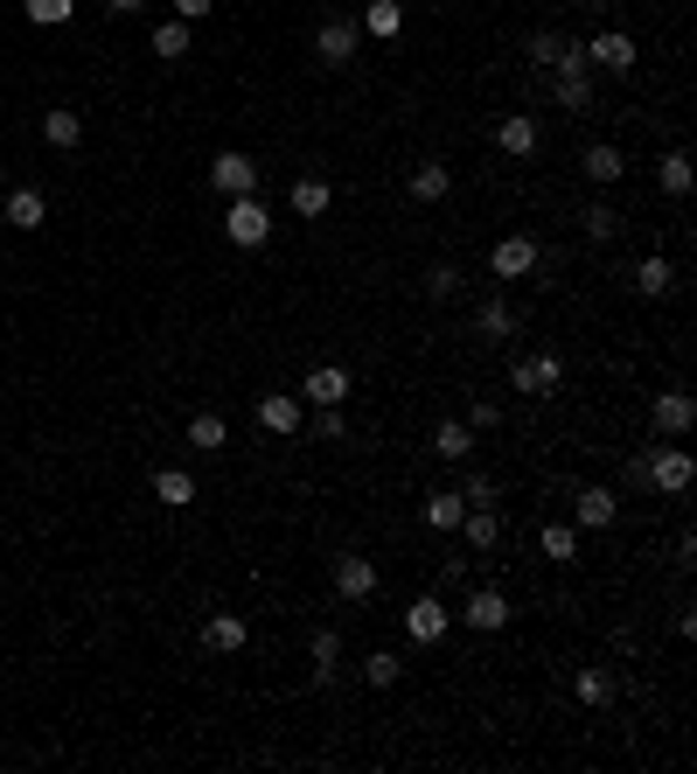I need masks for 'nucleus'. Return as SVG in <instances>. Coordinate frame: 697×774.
Wrapping results in <instances>:
<instances>
[{
    "mask_svg": "<svg viewBox=\"0 0 697 774\" xmlns=\"http://www.w3.org/2000/svg\"><path fill=\"white\" fill-rule=\"evenodd\" d=\"M43 140H49V147H63V154H70V147L84 140V119H78V112H70V105H49V112H43Z\"/></svg>",
    "mask_w": 697,
    "mask_h": 774,
    "instance_id": "5701e85b",
    "label": "nucleus"
},
{
    "mask_svg": "<svg viewBox=\"0 0 697 774\" xmlns=\"http://www.w3.org/2000/svg\"><path fill=\"white\" fill-rule=\"evenodd\" d=\"M586 238L593 244H614L620 238V210H614V203H593V210H586Z\"/></svg>",
    "mask_w": 697,
    "mask_h": 774,
    "instance_id": "58836bf2",
    "label": "nucleus"
},
{
    "mask_svg": "<svg viewBox=\"0 0 697 774\" xmlns=\"http://www.w3.org/2000/svg\"><path fill=\"white\" fill-rule=\"evenodd\" d=\"M356 43H363V28H356V22H322L314 56H322V70H349L356 63Z\"/></svg>",
    "mask_w": 697,
    "mask_h": 774,
    "instance_id": "6e6552de",
    "label": "nucleus"
},
{
    "mask_svg": "<svg viewBox=\"0 0 697 774\" xmlns=\"http://www.w3.org/2000/svg\"><path fill=\"white\" fill-rule=\"evenodd\" d=\"M572 691H579V705H614V670H579Z\"/></svg>",
    "mask_w": 697,
    "mask_h": 774,
    "instance_id": "f704fd0d",
    "label": "nucleus"
},
{
    "mask_svg": "<svg viewBox=\"0 0 697 774\" xmlns=\"http://www.w3.org/2000/svg\"><path fill=\"white\" fill-rule=\"evenodd\" d=\"M0 231H8V217H0Z\"/></svg>",
    "mask_w": 697,
    "mask_h": 774,
    "instance_id": "49530a36",
    "label": "nucleus"
},
{
    "mask_svg": "<svg viewBox=\"0 0 697 774\" xmlns=\"http://www.w3.org/2000/svg\"><path fill=\"white\" fill-rule=\"evenodd\" d=\"M461 531H467V544H475V552H488V544L502 538V517H496V502H481V509H461Z\"/></svg>",
    "mask_w": 697,
    "mask_h": 774,
    "instance_id": "cd10ccee",
    "label": "nucleus"
},
{
    "mask_svg": "<svg viewBox=\"0 0 697 774\" xmlns=\"http://www.w3.org/2000/svg\"><path fill=\"white\" fill-rule=\"evenodd\" d=\"M586 175H593V188H614L620 175H628V161H620V147H586Z\"/></svg>",
    "mask_w": 697,
    "mask_h": 774,
    "instance_id": "c756f323",
    "label": "nucleus"
},
{
    "mask_svg": "<svg viewBox=\"0 0 697 774\" xmlns=\"http://www.w3.org/2000/svg\"><path fill=\"white\" fill-rule=\"evenodd\" d=\"M154 496L167 509H188L196 502V475H188V467H154Z\"/></svg>",
    "mask_w": 697,
    "mask_h": 774,
    "instance_id": "393cba45",
    "label": "nucleus"
},
{
    "mask_svg": "<svg viewBox=\"0 0 697 774\" xmlns=\"http://www.w3.org/2000/svg\"><path fill=\"white\" fill-rule=\"evenodd\" d=\"M558 377H565V356L537 349V356H516V363H510V391H523V398H551Z\"/></svg>",
    "mask_w": 697,
    "mask_h": 774,
    "instance_id": "f03ea898",
    "label": "nucleus"
},
{
    "mask_svg": "<svg viewBox=\"0 0 697 774\" xmlns=\"http://www.w3.org/2000/svg\"><path fill=\"white\" fill-rule=\"evenodd\" d=\"M446 628H454V608H446L440 593H419V600L405 608V635H411V642H440Z\"/></svg>",
    "mask_w": 697,
    "mask_h": 774,
    "instance_id": "0eeeda50",
    "label": "nucleus"
},
{
    "mask_svg": "<svg viewBox=\"0 0 697 774\" xmlns=\"http://www.w3.org/2000/svg\"><path fill=\"white\" fill-rule=\"evenodd\" d=\"M426 293H432V300H454V293H461V266H432V273H426Z\"/></svg>",
    "mask_w": 697,
    "mask_h": 774,
    "instance_id": "ea45409f",
    "label": "nucleus"
},
{
    "mask_svg": "<svg viewBox=\"0 0 697 774\" xmlns=\"http://www.w3.org/2000/svg\"><path fill=\"white\" fill-rule=\"evenodd\" d=\"M461 628H475V635H496V628H510V600H502L496 587H475V593H467L461 600Z\"/></svg>",
    "mask_w": 697,
    "mask_h": 774,
    "instance_id": "423d86ee",
    "label": "nucleus"
},
{
    "mask_svg": "<svg viewBox=\"0 0 697 774\" xmlns=\"http://www.w3.org/2000/svg\"><path fill=\"white\" fill-rule=\"evenodd\" d=\"M398 677H405V663H398L391 649H370V656H363V684H370V691H391Z\"/></svg>",
    "mask_w": 697,
    "mask_h": 774,
    "instance_id": "473e14b6",
    "label": "nucleus"
},
{
    "mask_svg": "<svg viewBox=\"0 0 697 774\" xmlns=\"http://www.w3.org/2000/svg\"><path fill=\"white\" fill-rule=\"evenodd\" d=\"M258 432H279V440L300 432V398L293 391H266V398H258Z\"/></svg>",
    "mask_w": 697,
    "mask_h": 774,
    "instance_id": "4468645a",
    "label": "nucleus"
},
{
    "mask_svg": "<svg viewBox=\"0 0 697 774\" xmlns=\"http://www.w3.org/2000/svg\"><path fill=\"white\" fill-rule=\"evenodd\" d=\"M586 63H600V70H635V43L620 28H607V35H593V43H586Z\"/></svg>",
    "mask_w": 697,
    "mask_h": 774,
    "instance_id": "6ab92c4d",
    "label": "nucleus"
},
{
    "mask_svg": "<svg viewBox=\"0 0 697 774\" xmlns=\"http://www.w3.org/2000/svg\"><path fill=\"white\" fill-rule=\"evenodd\" d=\"M335 593H342V600H370L376 593V558L342 552V558H335Z\"/></svg>",
    "mask_w": 697,
    "mask_h": 774,
    "instance_id": "9b49d317",
    "label": "nucleus"
},
{
    "mask_svg": "<svg viewBox=\"0 0 697 774\" xmlns=\"http://www.w3.org/2000/svg\"><path fill=\"white\" fill-rule=\"evenodd\" d=\"M461 502H467V509L496 502V482H488V475H467V482H461Z\"/></svg>",
    "mask_w": 697,
    "mask_h": 774,
    "instance_id": "79ce46f5",
    "label": "nucleus"
},
{
    "mask_svg": "<svg viewBox=\"0 0 697 774\" xmlns=\"http://www.w3.org/2000/svg\"><path fill=\"white\" fill-rule=\"evenodd\" d=\"M551 99L565 105V112H586L593 105V63H579V70H551Z\"/></svg>",
    "mask_w": 697,
    "mask_h": 774,
    "instance_id": "f3484780",
    "label": "nucleus"
},
{
    "mask_svg": "<svg viewBox=\"0 0 697 774\" xmlns=\"http://www.w3.org/2000/svg\"><path fill=\"white\" fill-rule=\"evenodd\" d=\"M496 147H502V154H510V161L537 154V119H531V112H510V119L496 126Z\"/></svg>",
    "mask_w": 697,
    "mask_h": 774,
    "instance_id": "dca6fc26",
    "label": "nucleus"
},
{
    "mask_svg": "<svg viewBox=\"0 0 697 774\" xmlns=\"http://www.w3.org/2000/svg\"><path fill=\"white\" fill-rule=\"evenodd\" d=\"M105 8H112V14H140L147 0H105Z\"/></svg>",
    "mask_w": 697,
    "mask_h": 774,
    "instance_id": "a18cd8bd",
    "label": "nucleus"
},
{
    "mask_svg": "<svg viewBox=\"0 0 697 774\" xmlns=\"http://www.w3.org/2000/svg\"><path fill=\"white\" fill-rule=\"evenodd\" d=\"M475 328L488 335V343H510V335H516V308H510V300H481Z\"/></svg>",
    "mask_w": 697,
    "mask_h": 774,
    "instance_id": "7c9ffc66",
    "label": "nucleus"
},
{
    "mask_svg": "<svg viewBox=\"0 0 697 774\" xmlns=\"http://www.w3.org/2000/svg\"><path fill=\"white\" fill-rule=\"evenodd\" d=\"M244 642H252V628H244L237 614H210V621H202V649H217V656H237Z\"/></svg>",
    "mask_w": 697,
    "mask_h": 774,
    "instance_id": "a211bd4d",
    "label": "nucleus"
},
{
    "mask_svg": "<svg viewBox=\"0 0 697 774\" xmlns=\"http://www.w3.org/2000/svg\"><path fill=\"white\" fill-rule=\"evenodd\" d=\"M167 8H175V22H202V14H210L217 0H167Z\"/></svg>",
    "mask_w": 697,
    "mask_h": 774,
    "instance_id": "c03bdc74",
    "label": "nucleus"
},
{
    "mask_svg": "<svg viewBox=\"0 0 697 774\" xmlns=\"http://www.w3.org/2000/svg\"><path fill=\"white\" fill-rule=\"evenodd\" d=\"M405 188H411V203H440L446 188H454V167H440V161H419Z\"/></svg>",
    "mask_w": 697,
    "mask_h": 774,
    "instance_id": "4be33fe9",
    "label": "nucleus"
},
{
    "mask_svg": "<svg viewBox=\"0 0 697 774\" xmlns=\"http://www.w3.org/2000/svg\"><path fill=\"white\" fill-rule=\"evenodd\" d=\"M300 398L307 405H342L349 398V370L342 363H314L307 377H300Z\"/></svg>",
    "mask_w": 697,
    "mask_h": 774,
    "instance_id": "f8f14e48",
    "label": "nucleus"
},
{
    "mask_svg": "<svg viewBox=\"0 0 697 774\" xmlns=\"http://www.w3.org/2000/svg\"><path fill=\"white\" fill-rule=\"evenodd\" d=\"M620 517V496H614V488H579V496H572V531H607V523Z\"/></svg>",
    "mask_w": 697,
    "mask_h": 774,
    "instance_id": "1a4fd4ad",
    "label": "nucleus"
},
{
    "mask_svg": "<svg viewBox=\"0 0 697 774\" xmlns=\"http://www.w3.org/2000/svg\"><path fill=\"white\" fill-rule=\"evenodd\" d=\"M690 426H697V398H690V391H655V398H649V432L684 440Z\"/></svg>",
    "mask_w": 697,
    "mask_h": 774,
    "instance_id": "39448f33",
    "label": "nucleus"
},
{
    "mask_svg": "<svg viewBox=\"0 0 697 774\" xmlns=\"http://www.w3.org/2000/svg\"><path fill=\"white\" fill-rule=\"evenodd\" d=\"M356 28H363V35H376V43H391V35L405 28V8H398V0H370V8H363V22H356Z\"/></svg>",
    "mask_w": 697,
    "mask_h": 774,
    "instance_id": "bb28decb",
    "label": "nucleus"
},
{
    "mask_svg": "<svg viewBox=\"0 0 697 774\" xmlns=\"http://www.w3.org/2000/svg\"><path fill=\"white\" fill-rule=\"evenodd\" d=\"M307 656H314V684H335V663H342V635H335V628H322V635H314L307 642Z\"/></svg>",
    "mask_w": 697,
    "mask_h": 774,
    "instance_id": "c85d7f7f",
    "label": "nucleus"
},
{
    "mask_svg": "<svg viewBox=\"0 0 697 774\" xmlns=\"http://www.w3.org/2000/svg\"><path fill=\"white\" fill-rule=\"evenodd\" d=\"M531 63H537V70H579V63H586V43L544 28V35H531Z\"/></svg>",
    "mask_w": 697,
    "mask_h": 774,
    "instance_id": "9d476101",
    "label": "nucleus"
},
{
    "mask_svg": "<svg viewBox=\"0 0 697 774\" xmlns=\"http://www.w3.org/2000/svg\"><path fill=\"white\" fill-rule=\"evenodd\" d=\"M22 14H28L35 28H63L70 14H78V0H22Z\"/></svg>",
    "mask_w": 697,
    "mask_h": 774,
    "instance_id": "4c0bfd02",
    "label": "nucleus"
},
{
    "mask_svg": "<svg viewBox=\"0 0 697 774\" xmlns=\"http://www.w3.org/2000/svg\"><path fill=\"white\" fill-rule=\"evenodd\" d=\"M223 440H231V426H223L217 412H196V419H188V447H202V454H217Z\"/></svg>",
    "mask_w": 697,
    "mask_h": 774,
    "instance_id": "72a5a7b5",
    "label": "nucleus"
},
{
    "mask_svg": "<svg viewBox=\"0 0 697 774\" xmlns=\"http://www.w3.org/2000/svg\"><path fill=\"white\" fill-rule=\"evenodd\" d=\"M502 426V405L496 398H475V405H467V432H496Z\"/></svg>",
    "mask_w": 697,
    "mask_h": 774,
    "instance_id": "a19ab883",
    "label": "nucleus"
},
{
    "mask_svg": "<svg viewBox=\"0 0 697 774\" xmlns=\"http://www.w3.org/2000/svg\"><path fill=\"white\" fill-rule=\"evenodd\" d=\"M488 273H496V279H523V273H537V238H502L496 252H488Z\"/></svg>",
    "mask_w": 697,
    "mask_h": 774,
    "instance_id": "ddd939ff",
    "label": "nucleus"
},
{
    "mask_svg": "<svg viewBox=\"0 0 697 774\" xmlns=\"http://www.w3.org/2000/svg\"><path fill=\"white\" fill-rule=\"evenodd\" d=\"M154 56L161 63H182L188 56V22H154Z\"/></svg>",
    "mask_w": 697,
    "mask_h": 774,
    "instance_id": "e433bc0d",
    "label": "nucleus"
},
{
    "mask_svg": "<svg viewBox=\"0 0 697 774\" xmlns=\"http://www.w3.org/2000/svg\"><path fill=\"white\" fill-rule=\"evenodd\" d=\"M432 454H440V461H467V454H475L467 419H440V426H432Z\"/></svg>",
    "mask_w": 697,
    "mask_h": 774,
    "instance_id": "412c9836",
    "label": "nucleus"
},
{
    "mask_svg": "<svg viewBox=\"0 0 697 774\" xmlns=\"http://www.w3.org/2000/svg\"><path fill=\"white\" fill-rule=\"evenodd\" d=\"M43 188H8V203H0V217H8V231H43Z\"/></svg>",
    "mask_w": 697,
    "mask_h": 774,
    "instance_id": "2eb2a0df",
    "label": "nucleus"
},
{
    "mask_svg": "<svg viewBox=\"0 0 697 774\" xmlns=\"http://www.w3.org/2000/svg\"><path fill=\"white\" fill-rule=\"evenodd\" d=\"M544 558H551V565L579 558V531H572V523H544Z\"/></svg>",
    "mask_w": 697,
    "mask_h": 774,
    "instance_id": "c9c22d12",
    "label": "nucleus"
},
{
    "mask_svg": "<svg viewBox=\"0 0 697 774\" xmlns=\"http://www.w3.org/2000/svg\"><path fill=\"white\" fill-rule=\"evenodd\" d=\"M635 293H642V300L676 293V266H670V258H642V266H635Z\"/></svg>",
    "mask_w": 697,
    "mask_h": 774,
    "instance_id": "a878e982",
    "label": "nucleus"
},
{
    "mask_svg": "<svg viewBox=\"0 0 697 774\" xmlns=\"http://www.w3.org/2000/svg\"><path fill=\"white\" fill-rule=\"evenodd\" d=\"M314 412H322V440H342V432H349L342 426V405H314Z\"/></svg>",
    "mask_w": 697,
    "mask_h": 774,
    "instance_id": "37998d69",
    "label": "nucleus"
},
{
    "mask_svg": "<svg viewBox=\"0 0 697 774\" xmlns=\"http://www.w3.org/2000/svg\"><path fill=\"white\" fill-rule=\"evenodd\" d=\"M328 203H335L328 175H300L293 182V217H328Z\"/></svg>",
    "mask_w": 697,
    "mask_h": 774,
    "instance_id": "b1692460",
    "label": "nucleus"
},
{
    "mask_svg": "<svg viewBox=\"0 0 697 774\" xmlns=\"http://www.w3.org/2000/svg\"><path fill=\"white\" fill-rule=\"evenodd\" d=\"M461 488H432V496L419 502V517H426V531H461Z\"/></svg>",
    "mask_w": 697,
    "mask_h": 774,
    "instance_id": "aec40b11",
    "label": "nucleus"
},
{
    "mask_svg": "<svg viewBox=\"0 0 697 774\" xmlns=\"http://www.w3.org/2000/svg\"><path fill=\"white\" fill-rule=\"evenodd\" d=\"M690 482H697V461L684 454V447H655V454L642 461V488H663V496H684Z\"/></svg>",
    "mask_w": 697,
    "mask_h": 774,
    "instance_id": "7ed1b4c3",
    "label": "nucleus"
},
{
    "mask_svg": "<svg viewBox=\"0 0 697 774\" xmlns=\"http://www.w3.org/2000/svg\"><path fill=\"white\" fill-rule=\"evenodd\" d=\"M223 238H231L237 252H258V244L272 238V210H266V196H231V210H223Z\"/></svg>",
    "mask_w": 697,
    "mask_h": 774,
    "instance_id": "f257e3e1",
    "label": "nucleus"
},
{
    "mask_svg": "<svg viewBox=\"0 0 697 774\" xmlns=\"http://www.w3.org/2000/svg\"><path fill=\"white\" fill-rule=\"evenodd\" d=\"M258 182H266V175H258V161L237 154V147H223V154L210 161V188H217V196H258Z\"/></svg>",
    "mask_w": 697,
    "mask_h": 774,
    "instance_id": "20e7f679",
    "label": "nucleus"
},
{
    "mask_svg": "<svg viewBox=\"0 0 697 774\" xmlns=\"http://www.w3.org/2000/svg\"><path fill=\"white\" fill-rule=\"evenodd\" d=\"M655 182H663L670 196H690V154H684V147H670V154L655 161Z\"/></svg>",
    "mask_w": 697,
    "mask_h": 774,
    "instance_id": "2f4dec72",
    "label": "nucleus"
}]
</instances>
